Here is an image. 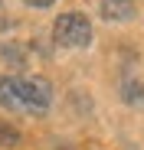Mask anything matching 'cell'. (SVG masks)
<instances>
[{"instance_id":"1","label":"cell","mask_w":144,"mask_h":150,"mask_svg":"<svg viewBox=\"0 0 144 150\" xmlns=\"http://www.w3.org/2000/svg\"><path fill=\"white\" fill-rule=\"evenodd\" d=\"M53 36L59 46H69V49H79V46H88L92 42V23L82 16V13H62L53 26Z\"/></svg>"},{"instance_id":"2","label":"cell","mask_w":144,"mask_h":150,"mask_svg":"<svg viewBox=\"0 0 144 150\" xmlns=\"http://www.w3.org/2000/svg\"><path fill=\"white\" fill-rule=\"evenodd\" d=\"M16 95H20V108H30V111H46L53 105V85L43 75L16 79Z\"/></svg>"},{"instance_id":"3","label":"cell","mask_w":144,"mask_h":150,"mask_svg":"<svg viewBox=\"0 0 144 150\" xmlns=\"http://www.w3.org/2000/svg\"><path fill=\"white\" fill-rule=\"evenodd\" d=\"M102 16L125 23L134 16V0H102Z\"/></svg>"},{"instance_id":"4","label":"cell","mask_w":144,"mask_h":150,"mask_svg":"<svg viewBox=\"0 0 144 150\" xmlns=\"http://www.w3.org/2000/svg\"><path fill=\"white\" fill-rule=\"evenodd\" d=\"M0 105H7V108H20V95H16V79H13V75L0 79Z\"/></svg>"},{"instance_id":"5","label":"cell","mask_w":144,"mask_h":150,"mask_svg":"<svg viewBox=\"0 0 144 150\" xmlns=\"http://www.w3.org/2000/svg\"><path fill=\"white\" fill-rule=\"evenodd\" d=\"M16 140H20V134H16V127H10L7 121H0V144H4V147H13Z\"/></svg>"},{"instance_id":"6","label":"cell","mask_w":144,"mask_h":150,"mask_svg":"<svg viewBox=\"0 0 144 150\" xmlns=\"http://www.w3.org/2000/svg\"><path fill=\"white\" fill-rule=\"evenodd\" d=\"M26 4H30V7H53L56 0H26Z\"/></svg>"}]
</instances>
